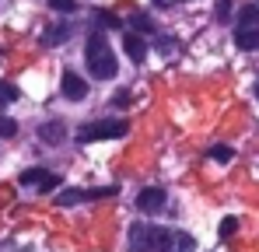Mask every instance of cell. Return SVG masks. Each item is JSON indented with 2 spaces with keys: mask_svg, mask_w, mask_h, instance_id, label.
Here are the masks:
<instances>
[{
  "mask_svg": "<svg viewBox=\"0 0 259 252\" xmlns=\"http://www.w3.org/2000/svg\"><path fill=\"white\" fill-rule=\"evenodd\" d=\"M63 137H67V126L60 119H49V123L39 126V140H46V144H60Z\"/></svg>",
  "mask_w": 259,
  "mask_h": 252,
  "instance_id": "ba28073f",
  "label": "cell"
},
{
  "mask_svg": "<svg viewBox=\"0 0 259 252\" xmlns=\"http://www.w3.org/2000/svg\"><path fill=\"white\" fill-rule=\"evenodd\" d=\"M158 7H168V4H182V0H154Z\"/></svg>",
  "mask_w": 259,
  "mask_h": 252,
  "instance_id": "ffe728a7",
  "label": "cell"
},
{
  "mask_svg": "<svg viewBox=\"0 0 259 252\" xmlns=\"http://www.w3.org/2000/svg\"><path fill=\"white\" fill-rule=\"evenodd\" d=\"M130 25H133L137 32H144V35H147V32H154V25H151V18H147V14H133V18H130Z\"/></svg>",
  "mask_w": 259,
  "mask_h": 252,
  "instance_id": "4fadbf2b",
  "label": "cell"
},
{
  "mask_svg": "<svg viewBox=\"0 0 259 252\" xmlns=\"http://www.w3.org/2000/svg\"><path fill=\"white\" fill-rule=\"evenodd\" d=\"M21 186H39V189H56V175H49L46 168H25L21 172Z\"/></svg>",
  "mask_w": 259,
  "mask_h": 252,
  "instance_id": "5b68a950",
  "label": "cell"
},
{
  "mask_svg": "<svg viewBox=\"0 0 259 252\" xmlns=\"http://www.w3.org/2000/svg\"><path fill=\"white\" fill-rule=\"evenodd\" d=\"M137 207L144 210V214H161V210H165V189H158V186H147V189H140V196H137Z\"/></svg>",
  "mask_w": 259,
  "mask_h": 252,
  "instance_id": "277c9868",
  "label": "cell"
},
{
  "mask_svg": "<svg viewBox=\"0 0 259 252\" xmlns=\"http://www.w3.org/2000/svg\"><path fill=\"white\" fill-rule=\"evenodd\" d=\"M123 49L130 53V60H133V63H140V60L147 56V46H144L140 35H126V39H123Z\"/></svg>",
  "mask_w": 259,
  "mask_h": 252,
  "instance_id": "30bf717a",
  "label": "cell"
},
{
  "mask_svg": "<svg viewBox=\"0 0 259 252\" xmlns=\"http://www.w3.org/2000/svg\"><path fill=\"white\" fill-rule=\"evenodd\" d=\"M60 88H63V95H67L70 102H81V98L88 95V84H84V77H81V74H74V70H67V74H63Z\"/></svg>",
  "mask_w": 259,
  "mask_h": 252,
  "instance_id": "8992f818",
  "label": "cell"
},
{
  "mask_svg": "<svg viewBox=\"0 0 259 252\" xmlns=\"http://www.w3.org/2000/svg\"><path fill=\"white\" fill-rule=\"evenodd\" d=\"M256 98H259V84H256Z\"/></svg>",
  "mask_w": 259,
  "mask_h": 252,
  "instance_id": "44dd1931",
  "label": "cell"
},
{
  "mask_svg": "<svg viewBox=\"0 0 259 252\" xmlns=\"http://www.w3.org/2000/svg\"><path fill=\"white\" fill-rule=\"evenodd\" d=\"M67 39H70V25H49V28L42 32L46 46H63Z\"/></svg>",
  "mask_w": 259,
  "mask_h": 252,
  "instance_id": "9c48e42d",
  "label": "cell"
},
{
  "mask_svg": "<svg viewBox=\"0 0 259 252\" xmlns=\"http://www.w3.org/2000/svg\"><path fill=\"white\" fill-rule=\"evenodd\" d=\"M238 25H259V4H249V7H242V14H238Z\"/></svg>",
  "mask_w": 259,
  "mask_h": 252,
  "instance_id": "7c38bea8",
  "label": "cell"
},
{
  "mask_svg": "<svg viewBox=\"0 0 259 252\" xmlns=\"http://www.w3.org/2000/svg\"><path fill=\"white\" fill-rule=\"evenodd\" d=\"M210 158H214V161H224V165H228V161L235 158V151H231V147H224V144H217V147H210Z\"/></svg>",
  "mask_w": 259,
  "mask_h": 252,
  "instance_id": "5bb4252c",
  "label": "cell"
},
{
  "mask_svg": "<svg viewBox=\"0 0 259 252\" xmlns=\"http://www.w3.org/2000/svg\"><path fill=\"white\" fill-rule=\"evenodd\" d=\"M81 200H88L84 189H63V193L56 196V203H60V207H74V203H81Z\"/></svg>",
  "mask_w": 259,
  "mask_h": 252,
  "instance_id": "8fae6325",
  "label": "cell"
},
{
  "mask_svg": "<svg viewBox=\"0 0 259 252\" xmlns=\"http://www.w3.org/2000/svg\"><path fill=\"white\" fill-rule=\"evenodd\" d=\"M49 7H53V11H67V14H70V11H77V0H49Z\"/></svg>",
  "mask_w": 259,
  "mask_h": 252,
  "instance_id": "e0dca14e",
  "label": "cell"
},
{
  "mask_svg": "<svg viewBox=\"0 0 259 252\" xmlns=\"http://www.w3.org/2000/svg\"><path fill=\"white\" fill-rule=\"evenodd\" d=\"M84 60H88L91 77H98V81L116 77V56H112L109 39H105L102 32H91V35H88V42H84Z\"/></svg>",
  "mask_w": 259,
  "mask_h": 252,
  "instance_id": "6da1fadb",
  "label": "cell"
},
{
  "mask_svg": "<svg viewBox=\"0 0 259 252\" xmlns=\"http://www.w3.org/2000/svg\"><path fill=\"white\" fill-rule=\"evenodd\" d=\"M130 123L123 119H98V123H88L77 130V140L81 144H95V140H116V137H126Z\"/></svg>",
  "mask_w": 259,
  "mask_h": 252,
  "instance_id": "3957f363",
  "label": "cell"
},
{
  "mask_svg": "<svg viewBox=\"0 0 259 252\" xmlns=\"http://www.w3.org/2000/svg\"><path fill=\"white\" fill-rule=\"evenodd\" d=\"M98 18H102V25H112V28H119V18H116V14H109V11H102Z\"/></svg>",
  "mask_w": 259,
  "mask_h": 252,
  "instance_id": "d6986e66",
  "label": "cell"
},
{
  "mask_svg": "<svg viewBox=\"0 0 259 252\" xmlns=\"http://www.w3.org/2000/svg\"><path fill=\"white\" fill-rule=\"evenodd\" d=\"M235 46L245 49V53H256L259 49V25H238L235 28Z\"/></svg>",
  "mask_w": 259,
  "mask_h": 252,
  "instance_id": "52a82bcc",
  "label": "cell"
},
{
  "mask_svg": "<svg viewBox=\"0 0 259 252\" xmlns=\"http://www.w3.org/2000/svg\"><path fill=\"white\" fill-rule=\"evenodd\" d=\"M217 231H221V238H231V235H235V231H238V217H224V221H221V228H217Z\"/></svg>",
  "mask_w": 259,
  "mask_h": 252,
  "instance_id": "9a60e30c",
  "label": "cell"
},
{
  "mask_svg": "<svg viewBox=\"0 0 259 252\" xmlns=\"http://www.w3.org/2000/svg\"><path fill=\"white\" fill-rule=\"evenodd\" d=\"M231 14V0H217V21H224Z\"/></svg>",
  "mask_w": 259,
  "mask_h": 252,
  "instance_id": "ac0fdd59",
  "label": "cell"
},
{
  "mask_svg": "<svg viewBox=\"0 0 259 252\" xmlns=\"http://www.w3.org/2000/svg\"><path fill=\"white\" fill-rule=\"evenodd\" d=\"M14 98H18V88H14V84H7V81H0V105L14 102Z\"/></svg>",
  "mask_w": 259,
  "mask_h": 252,
  "instance_id": "2e32d148",
  "label": "cell"
},
{
  "mask_svg": "<svg viewBox=\"0 0 259 252\" xmlns=\"http://www.w3.org/2000/svg\"><path fill=\"white\" fill-rule=\"evenodd\" d=\"M179 242V235H172L168 228L158 224H133L130 228V249L133 252H172Z\"/></svg>",
  "mask_w": 259,
  "mask_h": 252,
  "instance_id": "7a4b0ae2",
  "label": "cell"
}]
</instances>
